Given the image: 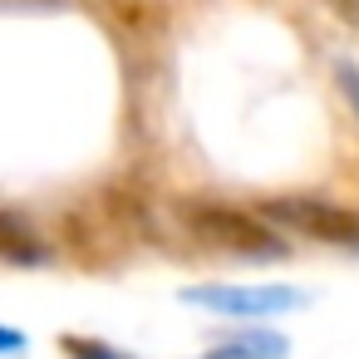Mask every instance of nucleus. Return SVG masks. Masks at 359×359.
<instances>
[{"instance_id": "f03ea898", "label": "nucleus", "mask_w": 359, "mask_h": 359, "mask_svg": "<svg viewBox=\"0 0 359 359\" xmlns=\"http://www.w3.org/2000/svg\"><path fill=\"white\" fill-rule=\"evenodd\" d=\"M276 226L285 231H300L310 241H325V246H349L359 251V217L349 207H334V202H320V197H280L266 207Z\"/></svg>"}, {"instance_id": "6e6552de", "label": "nucleus", "mask_w": 359, "mask_h": 359, "mask_svg": "<svg viewBox=\"0 0 359 359\" xmlns=\"http://www.w3.org/2000/svg\"><path fill=\"white\" fill-rule=\"evenodd\" d=\"M339 79L349 84V104L359 109V79H354V69H349V65H339Z\"/></svg>"}, {"instance_id": "7ed1b4c3", "label": "nucleus", "mask_w": 359, "mask_h": 359, "mask_svg": "<svg viewBox=\"0 0 359 359\" xmlns=\"http://www.w3.org/2000/svg\"><path fill=\"white\" fill-rule=\"evenodd\" d=\"M182 300L207 305L217 315H276V310L305 305V295L285 290V285H192V290H182Z\"/></svg>"}, {"instance_id": "423d86ee", "label": "nucleus", "mask_w": 359, "mask_h": 359, "mask_svg": "<svg viewBox=\"0 0 359 359\" xmlns=\"http://www.w3.org/2000/svg\"><path fill=\"white\" fill-rule=\"evenodd\" d=\"M60 349H65L69 359H133V354H123V349H114V344H104V339H84V334H65Z\"/></svg>"}, {"instance_id": "39448f33", "label": "nucleus", "mask_w": 359, "mask_h": 359, "mask_svg": "<svg viewBox=\"0 0 359 359\" xmlns=\"http://www.w3.org/2000/svg\"><path fill=\"white\" fill-rule=\"evenodd\" d=\"M50 256V246L11 212H0V261H11V266H40Z\"/></svg>"}, {"instance_id": "0eeeda50", "label": "nucleus", "mask_w": 359, "mask_h": 359, "mask_svg": "<svg viewBox=\"0 0 359 359\" xmlns=\"http://www.w3.org/2000/svg\"><path fill=\"white\" fill-rule=\"evenodd\" d=\"M25 349V334L20 330H6V325H0V354H20Z\"/></svg>"}, {"instance_id": "20e7f679", "label": "nucleus", "mask_w": 359, "mask_h": 359, "mask_svg": "<svg viewBox=\"0 0 359 359\" xmlns=\"http://www.w3.org/2000/svg\"><path fill=\"white\" fill-rule=\"evenodd\" d=\"M285 354H290V344L280 334H271V330H241V334L222 339L217 349H207L202 359H285Z\"/></svg>"}, {"instance_id": "f257e3e1", "label": "nucleus", "mask_w": 359, "mask_h": 359, "mask_svg": "<svg viewBox=\"0 0 359 359\" xmlns=\"http://www.w3.org/2000/svg\"><path fill=\"white\" fill-rule=\"evenodd\" d=\"M182 226L192 231V241L222 251V256H241V261H280L290 256V241L261 222L246 207H226V202H182L177 207Z\"/></svg>"}]
</instances>
